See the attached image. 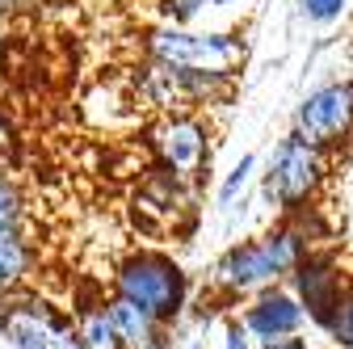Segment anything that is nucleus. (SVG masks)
<instances>
[{
  "instance_id": "nucleus-8",
  "label": "nucleus",
  "mask_w": 353,
  "mask_h": 349,
  "mask_svg": "<svg viewBox=\"0 0 353 349\" xmlns=\"http://www.w3.org/2000/svg\"><path fill=\"white\" fill-rule=\"evenodd\" d=\"M294 130L336 156L353 139V80H332L307 93L294 110Z\"/></svg>"
},
{
  "instance_id": "nucleus-17",
  "label": "nucleus",
  "mask_w": 353,
  "mask_h": 349,
  "mask_svg": "<svg viewBox=\"0 0 353 349\" xmlns=\"http://www.w3.org/2000/svg\"><path fill=\"white\" fill-rule=\"evenodd\" d=\"M299 9L307 21H316V26H328L345 13V0H299Z\"/></svg>"
},
{
  "instance_id": "nucleus-21",
  "label": "nucleus",
  "mask_w": 353,
  "mask_h": 349,
  "mask_svg": "<svg viewBox=\"0 0 353 349\" xmlns=\"http://www.w3.org/2000/svg\"><path fill=\"white\" fill-rule=\"evenodd\" d=\"M228 349H252V345H248V328H244V324H228Z\"/></svg>"
},
{
  "instance_id": "nucleus-19",
  "label": "nucleus",
  "mask_w": 353,
  "mask_h": 349,
  "mask_svg": "<svg viewBox=\"0 0 353 349\" xmlns=\"http://www.w3.org/2000/svg\"><path fill=\"white\" fill-rule=\"evenodd\" d=\"M256 168V156H240V164L228 172V181H223V190H219V202H232L240 190H244V181H248V172Z\"/></svg>"
},
{
  "instance_id": "nucleus-24",
  "label": "nucleus",
  "mask_w": 353,
  "mask_h": 349,
  "mask_svg": "<svg viewBox=\"0 0 353 349\" xmlns=\"http://www.w3.org/2000/svg\"><path fill=\"white\" fill-rule=\"evenodd\" d=\"M0 59H5V38H0Z\"/></svg>"
},
{
  "instance_id": "nucleus-14",
  "label": "nucleus",
  "mask_w": 353,
  "mask_h": 349,
  "mask_svg": "<svg viewBox=\"0 0 353 349\" xmlns=\"http://www.w3.org/2000/svg\"><path fill=\"white\" fill-rule=\"evenodd\" d=\"M30 270H34V248H30L21 223L0 228V299L13 295V290H26Z\"/></svg>"
},
{
  "instance_id": "nucleus-15",
  "label": "nucleus",
  "mask_w": 353,
  "mask_h": 349,
  "mask_svg": "<svg viewBox=\"0 0 353 349\" xmlns=\"http://www.w3.org/2000/svg\"><path fill=\"white\" fill-rule=\"evenodd\" d=\"M76 332H80V345L84 349H126L118 328H114V316L105 308V299H88L76 308Z\"/></svg>"
},
{
  "instance_id": "nucleus-2",
  "label": "nucleus",
  "mask_w": 353,
  "mask_h": 349,
  "mask_svg": "<svg viewBox=\"0 0 353 349\" xmlns=\"http://www.w3.org/2000/svg\"><path fill=\"white\" fill-rule=\"evenodd\" d=\"M143 55L185 72L236 76L248 63V42L240 38V30H202V26L160 21L143 30Z\"/></svg>"
},
{
  "instance_id": "nucleus-12",
  "label": "nucleus",
  "mask_w": 353,
  "mask_h": 349,
  "mask_svg": "<svg viewBox=\"0 0 353 349\" xmlns=\"http://www.w3.org/2000/svg\"><path fill=\"white\" fill-rule=\"evenodd\" d=\"M164 21L176 26H202V30H236L256 0H156Z\"/></svg>"
},
{
  "instance_id": "nucleus-13",
  "label": "nucleus",
  "mask_w": 353,
  "mask_h": 349,
  "mask_svg": "<svg viewBox=\"0 0 353 349\" xmlns=\"http://www.w3.org/2000/svg\"><path fill=\"white\" fill-rule=\"evenodd\" d=\"M105 308H110L114 328H118V337H122L126 349H164V328L168 324L156 320L148 308H139V303H130V299H122L114 290L105 299Z\"/></svg>"
},
{
  "instance_id": "nucleus-5",
  "label": "nucleus",
  "mask_w": 353,
  "mask_h": 349,
  "mask_svg": "<svg viewBox=\"0 0 353 349\" xmlns=\"http://www.w3.org/2000/svg\"><path fill=\"white\" fill-rule=\"evenodd\" d=\"M236 76H214V72H185V68H168L148 59L135 72V106L152 110V114H181V110H198L210 101H223L232 93Z\"/></svg>"
},
{
  "instance_id": "nucleus-16",
  "label": "nucleus",
  "mask_w": 353,
  "mask_h": 349,
  "mask_svg": "<svg viewBox=\"0 0 353 349\" xmlns=\"http://www.w3.org/2000/svg\"><path fill=\"white\" fill-rule=\"evenodd\" d=\"M341 349H353V282H349V290H345V299H341V308H336V316H332V324L324 328Z\"/></svg>"
},
{
  "instance_id": "nucleus-1",
  "label": "nucleus",
  "mask_w": 353,
  "mask_h": 349,
  "mask_svg": "<svg viewBox=\"0 0 353 349\" xmlns=\"http://www.w3.org/2000/svg\"><path fill=\"white\" fill-rule=\"evenodd\" d=\"M307 252H312V244L282 219L278 228L261 232L252 240H240L228 252H219V261L206 274V286L219 299H252V295L270 290V286L290 282L294 266Z\"/></svg>"
},
{
  "instance_id": "nucleus-20",
  "label": "nucleus",
  "mask_w": 353,
  "mask_h": 349,
  "mask_svg": "<svg viewBox=\"0 0 353 349\" xmlns=\"http://www.w3.org/2000/svg\"><path fill=\"white\" fill-rule=\"evenodd\" d=\"M13 156H17V130H13V122L5 118V110H0V168L13 164Z\"/></svg>"
},
{
  "instance_id": "nucleus-6",
  "label": "nucleus",
  "mask_w": 353,
  "mask_h": 349,
  "mask_svg": "<svg viewBox=\"0 0 353 349\" xmlns=\"http://www.w3.org/2000/svg\"><path fill=\"white\" fill-rule=\"evenodd\" d=\"M0 332L13 349H84L76 320L34 290H13L0 299Z\"/></svg>"
},
{
  "instance_id": "nucleus-18",
  "label": "nucleus",
  "mask_w": 353,
  "mask_h": 349,
  "mask_svg": "<svg viewBox=\"0 0 353 349\" xmlns=\"http://www.w3.org/2000/svg\"><path fill=\"white\" fill-rule=\"evenodd\" d=\"M17 223H21V198L5 181V168H0V228H17Z\"/></svg>"
},
{
  "instance_id": "nucleus-4",
  "label": "nucleus",
  "mask_w": 353,
  "mask_h": 349,
  "mask_svg": "<svg viewBox=\"0 0 353 349\" xmlns=\"http://www.w3.org/2000/svg\"><path fill=\"white\" fill-rule=\"evenodd\" d=\"M328 177H332V152L316 148L312 139H303L299 130H290L286 139H278L270 164H265L261 194L282 215H290L307 202H316L320 190L328 186Z\"/></svg>"
},
{
  "instance_id": "nucleus-9",
  "label": "nucleus",
  "mask_w": 353,
  "mask_h": 349,
  "mask_svg": "<svg viewBox=\"0 0 353 349\" xmlns=\"http://www.w3.org/2000/svg\"><path fill=\"white\" fill-rule=\"evenodd\" d=\"M290 290L299 295L307 320H312L316 328H328L332 316H336V308H341V299H345V290H349V278H345L341 261H336L332 252H316V248H312V252H307L299 266H294Z\"/></svg>"
},
{
  "instance_id": "nucleus-10",
  "label": "nucleus",
  "mask_w": 353,
  "mask_h": 349,
  "mask_svg": "<svg viewBox=\"0 0 353 349\" xmlns=\"http://www.w3.org/2000/svg\"><path fill=\"white\" fill-rule=\"evenodd\" d=\"M240 324L248 328V337L256 341H282V337H299L307 324V312L290 286H270L248 299V308L240 312Z\"/></svg>"
},
{
  "instance_id": "nucleus-11",
  "label": "nucleus",
  "mask_w": 353,
  "mask_h": 349,
  "mask_svg": "<svg viewBox=\"0 0 353 349\" xmlns=\"http://www.w3.org/2000/svg\"><path fill=\"white\" fill-rule=\"evenodd\" d=\"M185 210H190V181L156 164L148 186L135 194V215L143 219V228L148 232H176V219Z\"/></svg>"
},
{
  "instance_id": "nucleus-23",
  "label": "nucleus",
  "mask_w": 353,
  "mask_h": 349,
  "mask_svg": "<svg viewBox=\"0 0 353 349\" xmlns=\"http://www.w3.org/2000/svg\"><path fill=\"white\" fill-rule=\"evenodd\" d=\"M17 5H26V0H0V9H17Z\"/></svg>"
},
{
  "instance_id": "nucleus-3",
  "label": "nucleus",
  "mask_w": 353,
  "mask_h": 349,
  "mask_svg": "<svg viewBox=\"0 0 353 349\" xmlns=\"http://www.w3.org/2000/svg\"><path fill=\"white\" fill-rule=\"evenodd\" d=\"M114 295L148 308L164 324H176L190 303V274L164 248H130L114 266Z\"/></svg>"
},
{
  "instance_id": "nucleus-22",
  "label": "nucleus",
  "mask_w": 353,
  "mask_h": 349,
  "mask_svg": "<svg viewBox=\"0 0 353 349\" xmlns=\"http://www.w3.org/2000/svg\"><path fill=\"white\" fill-rule=\"evenodd\" d=\"M261 349H307L303 337H282V341H261Z\"/></svg>"
},
{
  "instance_id": "nucleus-7",
  "label": "nucleus",
  "mask_w": 353,
  "mask_h": 349,
  "mask_svg": "<svg viewBox=\"0 0 353 349\" xmlns=\"http://www.w3.org/2000/svg\"><path fill=\"white\" fill-rule=\"evenodd\" d=\"M148 143H152L156 164L176 172V177H185V181H198L210 164V126L194 110L160 114L148 130Z\"/></svg>"
}]
</instances>
